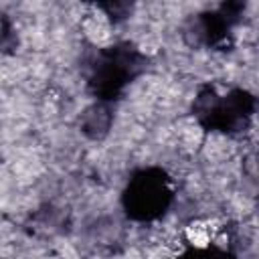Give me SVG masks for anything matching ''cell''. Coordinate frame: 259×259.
<instances>
[{"label": "cell", "instance_id": "5", "mask_svg": "<svg viewBox=\"0 0 259 259\" xmlns=\"http://www.w3.org/2000/svg\"><path fill=\"white\" fill-rule=\"evenodd\" d=\"M113 123V103L107 101H97L93 105H89L79 119L81 132L89 138V140H103Z\"/></svg>", "mask_w": 259, "mask_h": 259}, {"label": "cell", "instance_id": "7", "mask_svg": "<svg viewBox=\"0 0 259 259\" xmlns=\"http://www.w3.org/2000/svg\"><path fill=\"white\" fill-rule=\"evenodd\" d=\"M16 45V34L8 20L0 22V51H12Z\"/></svg>", "mask_w": 259, "mask_h": 259}, {"label": "cell", "instance_id": "1", "mask_svg": "<svg viewBox=\"0 0 259 259\" xmlns=\"http://www.w3.org/2000/svg\"><path fill=\"white\" fill-rule=\"evenodd\" d=\"M150 67V59L127 40L95 49L85 65L87 91L97 101L115 103L127 85H132Z\"/></svg>", "mask_w": 259, "mask_h": 259}, {"label": "cell", "instance_id": "4", "mask_svg": "<svg viewBox=\"0 0 259 259\" xmlns=\"http://www.w3.org/2000/svg\"><path fill=\"white\" fill-rule=\"evenodd\" d=\"M247 10V0H223L219 8L196 14L188 26L184 36L196 45L206 49H227L233 40V30L241 24Z\"/></svg>", "mask_w": 259, "mask_h": 259}, {"label": "cell", "instance_id": "3", "mask_svg": "<svg viewBox=\"0 0 259 259\" xmlns=\"http://www.w3.org/2000/svg\"><path fill=\"white\" fill-rule=\"evenodd\" d=\"M121 208L130 221L152 223L168 212L174 202V186L160 166H146L127 178L121 190Z\"/></svg>", "mask_w": 259, "mask_h": 259}, {"label": "cell", "instance_id": "2", "mask_svg": "<svg viewBox=\"0 0 259 259\" xmlns=\"http://www.w3.org/2000/svg\"><path fill=\"white\" fill-rule=\"evenodd\" d=\"M255 109V95L241 87H233L221 95L214 87L204 85L192 101V115L198 125L206 132H219L225 136H239L247 132Z\"/></svg>", "mask_w": 259, "mask_h": 259}, {"label": "cell", "instance_id": "6", "mask_svg": "<svg viewBox=\"0 0 259 259\" xmlns=\"http://www.w3.org/2000/svg\"><path fill=\"white\" fill-rule=\"evenodd\" d=\"M83 2L97 6L113 24L125 22L136 8V0H83Z\"/></svg>", "mask_w": 259, "mask_h": 259}]
</instances>
